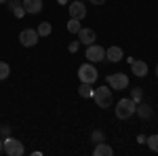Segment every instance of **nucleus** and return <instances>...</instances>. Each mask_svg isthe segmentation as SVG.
Listing matches in <instances>:
<instances>
[{"label": "nucleus", "mask_w": 158, "mask_h": 156, "mask_svg": "<svg viewBox=\"0 0 158 156\" xmlns=\"http://www.w3.org/2000/svg\"><path fill=\"white\" fill-rule=\"evenodd\" d=\"M93 99H95V103H97V108L106 110L110 108L112 103H114V97H112V89L110 86H99L93 91Z\"/></svg>", "instance_id": "obj_1"}, {"label": "nucleus", "mask_w": 158, "mask_h": 156, "mask_svg": "<svg viewBox=\"0 0 158 156\" xmlns=\"http://www.w3.org/2000/svg\"><path fill=\"white\" fill-rule=\"evenodd\" d=\"M135 103L133 99H120L118 103H116V116L120 120H129L131 116L135 114Z\"/></svg>", "instance_id": "obj_2"}, {"label": "nucleus", "mask_w": 158, "mask_h": 156, "mask_svg": "<svg viewBox=\"0 0 158 156\" xmlns=\"http://www.w3.org/2000/svg\"><path fill=\"white\" fill-rule=\"evenodd\" d=\"M97 70H95V65L93 63H82L80 68H78V78H80V82H95L97 80Z\"/></svg>", "instance_id": "obj_3"}, {"label": "nucleus", "mask_w": 158, "mask_h": 156, "mask_svg": "<svg viewBox=\"0 0 158 156\" xmlns=\"http://www.w3.org/2000/svg\"><path fill=\"white\" fill-rule=\"evenodd\" d=\"M2 141H4V154H9V156H21L25 152L23 144H21L19 139H15V137H4Z\"/></svg>", "instance_id": "obj_4"}, {"label": "nucleus", "mask_w": 158, "mask_h": 156, "mask_svg": "<svg viewBox=\"0 0 158 156\" xmlns=\"http://www.w3.org/2000/svg\"><path fill=\"white\" fill-rule=\"evenodd\" d=\"M108 84H110L112 91H122V89L129 86V76H127V74H120V72L110 74L108 76Z\"/></svg>", "instance_id": "obj_5"}, {"label": "nucleus", "mask_w": 158, "mask_h": 156, "mask_svg": "<svg viewBox=\"0 0 158 156\" xmlns=\"http://www.w3.org/2000/svg\"><path fill=\"white\" fill-rule=\"evenodd\" d=\"M38 32L34 30V27H25V30H21V34H19V42L23 44V47H36L38 44Z\"/></svg>", "instance_id": "obj_6"}, {"label": "nucleus", "mask_w": 158, "mask_h": 156, "mask_svg": "<svg viewBox=\"0 0 158 156\" xmlns=\"http://www.w3.org/2000/svg\"><path fill=\"white\" fill-rule=\"evenodd\" d=\"M86 59L91 61V63H97V61L101 59H106V48L103 47H99V44H89L86 47Z\"/></svg>", "instance_id": "obj_7"}, {"label": "nucleus", "mask_w": 158, "mask_h": 156, "mask_svg": "<svg viewBox=\"0 0 158 156\" xmlns=\"http://www.w3.org/2000/svg\"><path fill=\"white\" fill-rule=\"evenodd\" d=\"M68 11H70V17H74V19H85L86 17V6L80 0H74L72 4H68Z\"/></svg>", "instance_id": "obj_8"}, {"label": "nucleus", "mask_w": 158, "mask_h": 156, "mask_svg": "<svg viewBox=\"0 0 158 156\" xmlns=\"http://www.w3.org/2000/svg\"><path fill=\"white\" fill-rule=\"evenodd\" d=\"M78 40H80V44H93L95 40H97V34H95V30H91V27H80V32H78Z\"/></svg>", "instance_id": "obj_9"}, {"label": "nucleus", "mask_w": 158, "mask_h": 156, "mask_svg": "<svg viewBox=\"0 0 158 156\" xmlns=\"http://www.w3.org/2000/svg\"><path fill=\"white\" fill-rule=\"evenodd\" d=\"M21 6L27 15H38L42 11V0H21Z\"/></svg>", "instance_id": "obj_10"}, {"label": "nucleus", "mask_w": 158, "mask_h": 156, "mask_svg": "<svg viewBox=\"0 0 158 156\" xmlns=\"http://www.w3.org/2000/svg\"><path fill=\"white\" fill-rule=\"evenodd\" d=\"M122 57H124V53H122L120 47H110V48H106V59L112 61V63H118Z\"/></svg>", "instance_id": "obj_11"}, {"label": "nucleus", "mask_w": 158, "mask_h": 156, "mask_svg": "<svg viewBox=\"0 0 158 156\" xmlns=\"http://www.w3.org/2000/svg\"><path fill=\"white\" fill-rule=\"evenodd\" d=\"M135 114H137L139 118L148 120V118L154 116V110H152V106H148V103H137V106H135Z\"/></svg>", "instance_id": "obj_12"}, {"label": "nucleus", "mask_w": 158, "mask_h": 156, "mask_svg": "<svg viewBox=\"0 0 158 156\" xmlns=\"http://www.w3.org/2000/svg\"><path fill=\"white\" fill-rule=\"evenodd\" d=\"M131 70H133L135 76L143 78V76L148 74V63H146V61H133V63H131Z\"/></svg>", "instance_id": "obj_13"}, {"label": "nucleus", "mask_w": 158, "mask_h": 156, "mask_svg": "<svg viewBox=\"0 0 158 156\" xmlns=\"http://www.w3.org/2000/svg\"><path fill=\"white\" fill-rule=\"evenodd\" d=\"M93 91H95V89H93V86H91V82H80V86H78V95L80 97H93Z\"/></svg>", "instance_id": "obj_14"}, {"label": "nucleus", "mask_w": 158, "mask_h": 156, "mask_svg": "<svg viewBox=\"0 0 158 156\" xmlns=\"http://www.w3.org/2000/svg\"><path fill=\"white\" fill-rule=\"evenodd\" d=\"M112 154H114V150H112L108 144H103V141L97 144V148H95V156H112Z\"/></svg>", "instance_id": "obj_15"}, {"label": "nucleus", "mask_w": 158, "mask_h": 156, "mask_svg": "<svg viewBox=\"0 0 158 156\" xmlns=\"http://www.w3.org/2000/svg\"><path fill=\"white\" fill-rule=\"evenodd\" d=\"M38 36H51V32H53V25L49 23V21H42V23L38 25Z\"/></svg>", "instance_id": "obj_16"}, {"label": "nucleus", "mask_w": 158, "mask_h": 156, "mask_svg": "<svg viewBox=\"0 0 158 156\" xmlns=\"http://www.w3.org/2000/svg\"><path fill=\"white\" fill-rule=\"evenodd\" d=\"M80 19H74V17H70V21H68V32L70 34H78L80 32Z\"/></svg>", "instance_id": "obj_17"}, {"label": "nucleus", "mask_w": 158, "mask_h": 156, "mask_svg": "<svg viewBox=\"0 0 158 156\" xmlns=\"http://www.w3.org/2000/svg\"><path fill=\"white\" fill-rule=\"evenodd\" d=\"M131 99H133L135 103H139V101L143 99V89H141V86H135L133 91H131Z\"/></svg>", "instance_id": "obj_18"}, {"label": "nucleus", "mask_w": 158, "mask_h": 156, "mask_svg": "<svg viewBox=\"0 0 158 156\" xmlns=\"http://www.w3.org/2000/svg\"><path fill=\"white\" fill-rule=\"evenodd\" d=\"M9 74H11L9 63H6V61H0V80H6V78H9Z\"/></svg>", "instance_id": "obj_19"}, {"label": "nucleus", "mask_w": 158, "mask_h": 156, "mask_svg": "<svg viewBox=\"0 0 158 156\" xmlns=\"http://www.w3.org/2000/svg\"><path fill=\"white\" fill-rule=\"evenodd\" d=\"M146 144L150 145L152 152H158V135H150V137L146 139Z\"/></svg>", "instance_id": "obj_20"}, {"label": "nucleus", "mask_w": 158, "mask_h": 156, "mask_svg": "<svg viewBox=\"0 0 158 156\" xmlns=\"http://www.w3.org/2000/svg\"><path fill=\"white\" fill-rule=\"evenodd\" d=\"M0 137H2V139H4V137H11V127H9V124H2V127H0Z\"/></svg>", "instance_id": "obj_21"}, {"label": "nucleus", "mask_w": 158, "mask_h": 156, "mask_svg": "<svg viewBox=\"0 0 158 156\" xmlns=\"http://www.w3.org/2000/svg\"><path fill=\"white\" fill-rule=\"evenodd\" d=\"M13 15H15V17L19 19V17H23V15H25V9H23V6H21V4H19V6H17V9L13 11Z\"/></svg>", "instance_id": "obj_22"}, {"label": "nucleus", "mask_w": 158, "mask_h": 156, "mask_svg": "<svg viewBox=\"0 0 158 156\" xmlns=\"http://www.w3.org/2000/svg\"><path fill=\"white\" fill-rule=\"evenodd\" d=\"M93 141L101 144V141H103V133H101V131H95V133H93Z\"/></svg>", "instance_id": "obj_23"}, {"label": "nucleus", "mask_w": 158, "mask_h": 156, "mask_svg": "<svg viewBox=\"0 0 158 156\" xmlns=\"http://www.w3.org/2000/svg\"><path fill=\"white\" fill-rule=\"evenodd\" d=\"M78 47H80V40H74V42H70V53H76V51H78Z\"/></svg>", "instance_id": "obj_24"}, {"label": "nucleus", "mask_w": 158, "mask_h": 156, "mask_svg": "<svg viewBox=\"0 0 158 156\" xmlns=\"http://www.w3.org/2000/svg\"><path fill=\"white\" fill-rule=\"evenodd\" d=\"M4 152V141H2V137H0V154Z\"/></svg>", "instance_id": "obj_25"}, {"label": "nucleus", "mask_w": 158, "mask_h": 156, "mask_svg": "<svg viewBox=\"0 0 158 156\" xmlns=\"http://www.w3.org/2000/svg\"><path fill=\"white\" fill-rule=\"evenodd\" d=\"M91 2H93V4H103L106 0H91Z\"/></svg>", "instance_id": "obj_26"}, {"label": "nucleus", "mask_w": 158, "mask_h": 156, "mask_svg": "<svg viewBox=\"0 0 158 156\" xmlns=\"http://www.w3.org/2000/svg\"><path fill=\"white\" fill-rule=\"evenodd\" d=\"M59 2H61V4H65V2H68V0H59Z\"/></svg>", "instance_id": "obj_27"}, {"label": "nucleus", "mask_w": 158, "mask_h": 156, "mask_svg": "<svg viewBox=\"0 0 158 156\" xmlns=\"http://www.w3.org/2000/svg\"><path fill=\"white\" fill-rule=\"evenodd\" d=\"M156 76H158V63H156Z\"/></svg>", "instance_id": "obj_28"}, {"label": "nucleus", "mask_w": 158, "mask_h": 156, "mask_svg": "<svg viewBox=\"0 0 158 156\" xmlns=\"http://www.w3.org/2000/svg\"><path fill=\"white\" fill-rule=\"evenodd\" d=\"M2 2H6V0H0V4H2Z\"/></svg>", "instance_id": "obj_29"}]
</instances>
